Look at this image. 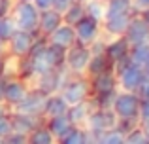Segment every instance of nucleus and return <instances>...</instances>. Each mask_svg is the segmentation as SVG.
<instances>
[{
  "mask_svg": "<svg viewBox=\"0 0 149 144\" xmlns=\"http://www.w3.org/2000/svg\"><path fill=\"white\" fill-rule=\"evenodd\" d=\"M115 85H117V78L113 76L111 70L102 72L98 76H95V80H93V89H95L96 95L98 93H106V91H117Z\"/></svg>",
  "mask_w": 149,
  "mask_h": 144,
  "instance_id": "18",
  "label": "nucleus"
},
{
  "mask_svg": "<svg viewBox=\"0 0 149 144\" xmlns=\"http://www.w3.org/2000/svg\"><path fill=\"white\" fill-rule=\"evenodd\" d=\"M34 6L38 8V10H51L53 8V0H34Z\"/></svg>",
  "mask_w": 149,
  "mask_h": 144,
  "instance_id": "38",
  "label": "nucleus"
},
{
  "mask_svg": "<svg viewBox=\"0 0 149 144\" xmlns=\"http://www.w3.org/2000/svg\"><path fill=\"white\" fill-rule=\"evenodd\" d=\"M72 4H74V0H53V8L58 11V13H64Z\"/></svg>",
  "mask_w": 149,
  "mask_h": 144,
  "instance_id": "34",
  "label": "nucleus"
},
{
  "mask_svg": "<svg viewBox=\"0 0 149 144\" xmlns=\"http://www.w3.org/2000/svg\"><path fill=\"white\" fill-rule=\"evenodd\" d=\"M4 89H6V81L0 78V103L4 100Z\"/></svg>",
  "mask_w": 149,
  "mask_h": 144,
  "instance_id": "41",
  "label": "nucleus"
},
{
  "mask_svg": "<svg viewBox=\"0 0 149 144\" xmlns=\"http://www.w3.org/2000/svg\"><path fill=\"white\" fill-rule=\"evenodd\" d=\"M109 65L111 63L108 61L106 55H93L91 61H89V65H87V68H89V74H91V76H98V74L109 70Z\"/></svg>",
  "mask_w": 149,
  "mask_h": 144,
  "instance_id": "23",
  "label": "nucleus"
},
{
  "mask_svg": "<svg viewBox=\"0 0 149 144\" xmlns=\"http://www.w3.org/2000/svg\"><path fill=\"white\" fill-rule=\"evenodd\" d=\"M132 6V0H109L108 8H106V15L104 17H115V15H123V13H128Z\"/></svg>",
  "mask_w": 149,
  "mask_h": 144,
  "instance_id": "22",
  "label": "nucleus"
},
{
  "mask_svg": "<svg viewBox=\"0 0 149 144\" xmlns=\"http://www.w3.org/2000/svg\"><path fill=\"white\" fill-rule=\"evenodd\" d=\"M49 40H51V44L57 46V48L68 49L77 42V38H76V32H74L72 25H58L57 29L49 34Z\"/></svg>",
  "mask_w": 149,
  "mask_h": 144,
  "instance_id": "11",
  "label": "nucleus"
},
{
  "mask_svg": "<svg viewBox=\"0 0 149 144\" xmlns=\"http://www.w3.org/2000/svg\"><path fill=\"white\" fill-rule=\"evenodd\" d=\"M45 100H47V95L42 93L40 89L36 91H26V95L23 97L21 103L15 104V112L19 114H29V116H38L44 112V106H45Z\"/></svg>",
  "mask_w": 149,
  "mask_h": 144,
  "instance_id": "4",
  "label": "nucleus"
},
{
  "mask_svg": "<svg viewBox=\"0 0 149 144\" xmlns=\"http://www.w3.org/2000/svg\"><path fill=\"white\" fill-rule=\"evenodd\" d=\"M117 91H106V93H98V99H96V104H98V110H111L113 103H115Z\"/></svg>",
  "mask_w": 149,
  "mask_h": 144,
  "instance_id": "29",
  "label": "nucleus"
},
{
  "mask_svg": "<svg viewBox=\"0 0 149 144\" xmlns=\"http://www.w3.org/2000/svg\"><path fill=\"white\" fill-rule=\"evenodd\" d=\"M64 57H66V49L57 48V46H53V44L45 46L42 51H38L36 55L30 57L34 74L42 76V74H45V72H51V70H55V68L62 67Z\"/></svg>",
  "mask_w": 149,
  "mask_h": 144,
  "instance_id": "1",
  "label": "nucleus"
},
{
  "mask_svg": "<svg viewBox=\"0 0 149 144\" xmlns=\"http://www.w3.org/2000/svg\"><path fill=\"white\" fill-rule=\"evenodd\" d=\"M13 23L17 27V30H25V32H38V23H40V13L38 8L30 2H19L15 6L13 13Z\"/></svg>",
  "mask_w": 149,
  "mask_h": 144,
  "instance_id": "2",
  "label": "nucleus"
},
{
  "mask_svg": "<svg viewBox=\"0 0 149 144\" xmlns=\"http://www.w3.org/2000/svg\"><path fill=\"white\" fill-rule=\"evenodd\" d=\"M142 19L146 21V25L149 27V8H147V10H143V15H142Z\"/></svg>",
  "mask_w": 149,
  "mask_h": 144,
  "instance_id": "42",
  "label": "nucleus"
},
{
  "mask_svg": "<svg viewBox=\"0 0 149 144\" xmlns=\"http://www.w3.org/2000/svg\"><path fill=\"white\" fill-rule=\"evenodd\" d=\"M91 51H89V48L85 44H74L72 48L66 49V57L64 61L68 63V68L74 72H83L85 68H87L89 61H91Z\"/></svg>",
  "mask_w": 149,
  "mask_h": 144,
  "instance_id": "5",
  "label": "nucleus"
},
{
  "mask_svg": "<svg viewBox=\"0 0 149 144\" xmlns=\"http://www.w3.org/2000/svg\"><path fill=\"white\" fill-rule=\"evenodd\" d=\"M128 51H130V44L127 42V38H119V40L111 42L109 46H106V51L104 55L108 57L109 63H117L119 59H123V57L128 55Z\"/></svg>",
  "mask_w": 149,
  "mask_h": 144,
  "instance_id": "16",
  "label": "nucleus"
},
{
  "mask_svg": "<svg viewBox=\"0 0 149 144\" xmlns=\"http://www.w3.org/2000/svg\"><path fill=\"white\" fill-rule=\"evenodd\" d=\"M70 108V104L62 99V95H47V100H45V106H44V112L47 118H57V116H62L66 114Z\"/></svg>",
  "mask_w": 149,
  "mask_h": 144,
  "instance_id": "13",
  "label": "nucleus"
},
{
  "mask_svg": "<svg viewBox=\"0 0 149 144\" xmlns=\"http://www.w3.org/2000/svg\"><path fill=\"white\" fill-rule=\"evenodd\" d=\"M143 68H149V55H147V61H146V65H143Z\"/></svg>",
  "mask_w": 149,
  "mask_h": 144,
  "instance_id": "45",
  "label": "nucleus"
},
{
  "mask_svg": "<svg viewBox=\"0 0 149 144\" xmlns=\"http://www.w3.org/2000/svg\"><path fill=\"white\" fill-rule=\"evenodd\" d=\"M62 21V13H58L57 10H44L40 13V23H38V30L44 34H49L61 25Z\"/></svg>",
  "mask_w": 149,
  "mask_h": 144,
  "instance_id": "14",
  "label": "nucleus"
},
{
  "mask_svg": "<svg viewBox=\"0 0 149 144\" xmlns=\"http://www.w3.org/2000/svg\"><path fill=\"white\" fill-rule=\"evenodd\" d=\"M140 127H142V131L147 135V138H149V119H146V122H142V125H140Z\"/></svg>",
  "mask_w": 149,
  "mask_h": 144,
  "instance_id": "40",
  "label": "nucleus"
},
{
  "mask_svg": "<svg viewBox=\"0 0 149 144\" xmlns=\"http://www.w3.org/2000/svg\"><path fill=\"white\" fill-rule=\"evenodd\" d=\"M143 80V68L138 67V65H128L127 68H123V70L119 72V85L125 89V91H138L140 84H142Z\"/></svg>",
  "mask_w": 149,
  "mask_h": 144,
  "instance_id": "8",
  "label": "nucleus"
},
{
  "mask_svg": "<svg viewBox=\"0 0 149 144\" xmlns=\"http://www.w3.org/2000/svg\"><path fill=\"white\" fill-rule=\"evenodd\" d=\"M21 2H30V0H21Z\"/></svg>",
  "mask_w": 149,
  "mask_h": 144,
  "instance_id": "47",
  "label": "nucleus"
},
{
  "mask_svg": "<svg viewBox=\"0 0 149 144\" xmlns=\"http://www.w3.org/2000/svg\"><path fill=\"white\" fill-rule=\"evenodd\" d=\"M26 144H55V137L47 127L38 125L34 131L26 135Z\"/></svg>",
  "mask_w": 149,
  "mask_h": 144,
  "instance_id": "20",
  "label": "nucleus"
},
{
  "mask_svg": "<svg viewBox=\"0 0 149 144\" xmlns=\"http://www.w3.org/2000/svg\"><path fill=\"white\" fill-rule=\"evenodd\" d=\"M11 133H13V127H11V119L8 118V116L0 118V137L6 138V137H10Z\"/></svg>",
  "mask_w": 149,
  "mask_h": 144,
  "instance_id": "32",
  "label": "nucleus"
},
{
  "mask_svg": "<svg viewBox=\"0 0 149 144\" xmlns=\"http://www.w3.org/2000/svg\"><path fill=\"white\" fill-rule=\"evenodd\" d=\"M125 34H127L125 38H127V42L130 44V48L142 46V44H147L149 27L146 25V21H143L142 17H134V19H130V23H128Z\"/></svg>",
  "mask_w": 149,
  "mask_h": 144,
  "instance_id": "7",
  "label": "nucleus"
},
{
  "mask_svg": "<svg viewBox=\"0 0 149 144\" xmlns=\"http://www.w3.org/2000/svg\"><path fill=\"white\" fill-rule=\"evenodd\" d=\"M138 119H140V122H146V119H149V100H140Z\"/></svg>",
  "mask_w": 149,
  "mask_h": 144,
  "instance_id": "33",
  "label": "nucleus"
},
{
  "mask_svg": "<svg viewBox=\"0 0 149 144\" xmlns=\"http://www.w3.org/2000/svg\"><path fill=\"white\" fill-rule=\"evenodd\" d=\"M74 32H76V38L79 42L89 44V42H93L96 38V32H98V21L93 19V17H89V15H85L83 19H79V21L74 25Z\"/></svg>",
  "mask_w": 149,
  "mask_h": 144,
  "instance_id": "10",
  "label": "nucleus"
},
{
  "mask_svg": "<svg viewBox=\"0 0 149 144\" xmlns=\"http://www.w3.org/2000/svg\"><path fill=\"white\" fill-rule=\"evenodd\" d=\"M128 23H130V15L123 13V15H115V17H108L106 19V29L111 34H125Z\"/></svg>",
  "mask_w": 149,
  "mask_h": 144,
  "instance_id": "21",
  "label": "nucleus"
},
{
  "mask_svg": "<svg viewBox=\"0 0 149 144\" xmlns=\"http://www.w3.org/2000/svg\"><path fill=\"white\" fill-rule=\"evenodd\" d=\"M123 144H149V138L142 131V127H134L132 131H128V133L125 135Z\"/></svg>",
  "mask_w": 149,
  "mask_h": 144,
  "instance_id": "27",
  "label": "nucleus"
},
{
  "mask_svg": "<svg viewBox=\"0 0 149 144\" xmlns=\"http://www.w3.org/2000/svg\"><path fill=\"white\" fill-rule=\"evenodd\" d=\"M11 119V127H13V133L19 135H29L30 131H34L38 127V119L36 116H29V114H19L15 112Z\"/></svg>",
  "mask_w": 149,
  "mask_h": 144,
  "instance_id": "12",
  "label": "nucleus"
},
{
  "mask_svg": "<svg viewBox=\"0 0 149 144\" xmlns=\"http://www.w3.org/2000/svg\"><path fill=\"white\" fill-rule=\"evenodd\" d=\"M89 114H91V106H89V103H77V104H72V106L68 108V112H66V116L70 118V122H72V125H79V123L87 122L89 119Z\"/></svg>",
  "mask_w": 149,
  "mask_h": 144,
  "instance_id": "19",
  "label": "nucleus"
},
{
  "mask_svg": "<svg viewBox=\"0 0 149 144\" xmlns=\"http://www.w3.org/2000/svg\"><path fill=\"white\" fill-rule=\"evenodd\" d=\"M0 144H6V138H2V137H0Z\"/></svg>",
  "mask_w": 149,
  "mask_h": 144,
  "instance_id": "46",
  "label": "nucleus"
},
{
  "mask_svg": "<svg viewBox=\"0 0 149 144\" xmlns=\"http://www.w3.org/2000/svg\"><path fill=\"white\" fill-rule=\"evenodd\" d=\"M26 95V87L23 81L19 80H11L6 84V89H4V100H8V103L11 104H17L23 100V97Z\"/></svg>",
  "mask_w": 149,
  "mask_h": 144,
  "instance_id": "17",
  "label": "nucleus"
},
{
  "mask_svg": "<svg viewBox=\"0 0 149 144\" xmlns=\"http://www.w3.org/2000/svg\"><path fill=\"white\" fill-rule=\"evenodd\" d=\"M85 13H87L89 17H93V19H96V21H98V19H102L106 15V10H104V6L98 4V2H89Z\"/></svg>",
  "mask_w": 149,
  "mask_h": 144,
  "instance_id": "31",
  "label": "nucleus"
},
{
  "mask_svg": "<svg viewBox=\"0 0 149 144\" xmlns=\"http://www.w3.org/2000/svg\"><path fill=\"white\" fill-rule=\"evenodd\" d=\"M6 144H26V135L11 133L10 137H6Z\"/></svg>",
  "mask_w": 149,
  "mask_h": 144,
  "instance_id": "35",
  "label": "nucleus"
},
{
  "mask_svg": "<svg viewBox=\"0 0 149 144\" xmlns=\"http://www.w3.org/2000/svg\"><path fill=\"white\" fill-rule=\"evenodd\" d=\"M4 116H6V108L0 104V118H4Z\"/></svg>",
  "mask_w": 149,
  "mask_h": 144,
  "instance_id": "43",
  "label": "nucleus"
},
{
  "mask_svg": "<svg viewBox=\"0 0 149 144\" xmlns=\"http://www.w3.org/2000/svg\"><path fill=\"white\" fill-rule=\"evenodd\" d=\"M113 112L119 119L123 118H138V110H140V97L136 93L130 91H117L115 103H113Z\"/></svg>",
  "mask_w": 149,
  "mask_h": 144,
  "instance_id": "3",
  "label": "nucleus"
},
{
  "mask_svg": "<svg viewBox=\"0 0 149 144\" xmlns=\"http://www.w3.org/2000/svg\"><path fill=\"white\" fill-rule=\"evenodd\" d=\"M74 127H76V125H72V122H70L68 116L62 114V116H57V118H51V119H49L47 129L51 131V135H53L55 138L62 140V138H64L66 135H68L70 131L74 129Z\"/></svg>",
  "mask_w": 149,
  "mask_h": 144,
  "instance_id": "15",
  "label": "nucleus"
},
{
  "mask_svg": "<svg viewBox=\"0 0 149 144\" xmlns=\"http://www.w3.org/2000/svg\"><path fill=\"white\" fill-rule=\"evenodd\" d=\"M10 8H11V0H0V19L10 13Z\"/></svg>",
  "mask_w": 149,
  "mask_h": 144,
  "instance_id": "37",
  "label": "nucleus"
},
{
  "mask_svg": "<svg viewBox=\"0 0 149 144\" xmlns=\"http://www.w3.org/2000/svg\"><path fill=\"white\" fill-rule=\"evenodd\" d=\"M123 142H125V133H121V131L115 127V129L106 131V133L102 135L98 144H123Z\"/></svg>",
  "mask_w": 149,
  "mask_h": 144,
  "instance_id": "30",
  "label": "nucleus"
},
{
  "mask_svg": "<svg viewBox=\"0 0 149 144\" xmlns=\"http://www.w3.org/2000/svg\"><path fill=\"white\" fill-rule=\"evenodd\" d=\"M58 142L61 144H89V137H87V133H85L83 129L74 127V129Z\"/></svg>",
  "mask_w": 149,
  "mask_h": 144,
  "instance_id": "25",
  "label": "nucleus"
},
{
  "mask_svg": "<svg viewBox=\"0 0 149 144\" xmlns=\"http://www.w3.org/2000/svg\"><path fill=\"white\" fill-rule=\"evenodd\" d=\"M79 2H83V0H79Z\"/></svg>",
  "mask_w": 149,
  "mask_h": 144,
  "instance_id": "49",
  "label": "nucleus"
},
{
  "mask_svg": "<svg viewBox=\"0 0 149 144\" xmlns=\"http://www.w3.org/2000/svg\"><path fill=\"white\" fill-rule=\"evenodd\" d=\"M10 49L13 55L17 57H26L32 49L34 44V34L32 32H25V30H15L13 36L10 38Z\"/></svg>",
  "mask_w": 149,
  "mask_h": 144,
  "instance_id": "9",
  "label": "nucleus"
},
{
  "mask_svg": "<svg viewBox=\"0 0 149 144\" xmlns=\"http://www.w3.org/2000/svg\"><path fill=\"white\" fill-rule=\"evenodd\" d=\"M134 6L138 8V10H147L149 8V0H136Z\"/></svg>",
  "mask_w": 149,
  "mask_h": 144,
  "instance_id": "39",
  "label": "nucleus"
},
{
  "mask_svg": "<svg viewBox=\"0 0 149 144\" xmlns=\"http://www.w3.org/2000/svg\"><path fill=\"white\" fill-rule=\"evenodd\" d=\"M147 46H149V38H147Z\"/></svg>",
  "mask_w": 149,
  "mask_h": 144,
  "instance_id": "48",
  "label": "nucleus"
},
{
  "mask_svg": "<svg viewBox=\"0 0 149 144\" xmlns=\"http://www.w3.org/2000/svg\"><path fill=\"white\" fill-rule=\"evenodd\" d=\"M89 51H91V55H104L106 46L100 44V42H95V46H91V48H89Z\"/></svg>",
  "mask_w": 149,
  "mask_h": 144,
  "instance_id": "36",
  "label": "nucleus"
},
{
  "mask_svg": "<svg viewBox=\"0 0 149 144\" xmlns=\"http://www.w3.org/2000/svg\"><path fill=\"white\" fill-rule=\"evenodd\" d=\"M147 55H149V46L147 44H142V46H134V48L128 51V57H130L132 65H138V67L143 68L147 61Z\"/></svg>",
  "mask_w": 149,
  "mask_h": 144,
  "instance_id": "24",
  "label": "nucleus"
},
{
  "mask_svg": "<svg viewBox=\"0 0 149 144\" xmlns=\"http://www.w3.org/2000/svg\"><path fill=\"white\" fill-rule=\"evenodd\" d=\"M0 49H2V46H0Z\"/></svg>",
  "mask_w": 149,
  "mask_h": 144,
  "instance_id": "50",
  "label": "nucleus"
},
{
  "mask_svg": "<svg viewBox=\"0 0 149 144\" xmlns=\"http://www.w3.org/2000/svg\"><path fill=\"white\" fill-rule=\"evenodd\" d=\"M87 93H89V84L81 78H74V80L66 81L64 87H62V99L72 106V104L77 103H83L87 99Z\"/></svg>",
  "mask_w": 149,
  "mask_h": 144,
  "instance_id": "6",
  "label": "nucleus"
},
{
  "mask_svg": "<svg viewBox=\"0 0 149 144\" xmlns=\"http://www.w3.org/2000/svg\"><path fill=\"white\" fill-rule=\"evenodd\" d=\"M4 74V63H2V59H0V76Z\"/></svg>",
  "mask_w": 149,
  "mask_h": 144,
  "instance_id": "44",
  "label": "nucleus"
},
{
  "mask_svg": "<svg viewBox=\"0 0 149 144\" xmlns=\"http://www.w3.org/2000/svg\"><path fill=\"white\" fill-rule=\"evenodd\" d=\"M15 30H17V27H15L13 19H6V17L0 19V42H4V40L8 42L13 36Z\"/></svg>",
  "mask_w": 149,
  "mask_h": 144,
  "instance_id": "28",
  "label": "nucleus"
},
{
  "mask_svg": "<svg viewBox=\"0 0 149 144\" xmlns=\"http://www.w3.org/2000/svg\"><path fill=\"white\" fill-rule=\"evenodd\" d=\"M64 19H66V25H76L79 19H83L85 15V8L81 6V4H72V6L68 8V10L64 11Z\"/></svg>",
  "mask_w": 149,
  "mask_h": 144,
  "instance_id": "26",
  "label": "nucleus"
}]
</instances>
